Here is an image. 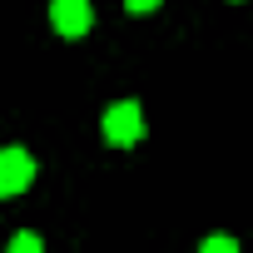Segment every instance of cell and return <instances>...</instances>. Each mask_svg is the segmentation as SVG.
<instances>
[{
	"label": "cell",
	"mask_w": 253,
	"mask_h": 253,
	"mask_svg": "<svg viewBox=\"0 0 253 253\" xmlns=\"http://www.w3.org/2000/svg\"><path fill=\"white\" fill-rule=\"evenodd\" d=\"M144 134V114H139V104H129V99H124V104H114L109 114H104V139L109 144H134Z\"/></svg>",
	"instance_id": "obj_1"
},
{
	"label": "cell",
	"mask_w": 253,
	"mask_h": 253,
	"mask_svg": "<svg viewBox=\"0 0 253 253\" xmlns=\"http://www.w3.org/2000/svg\"><path fill=\"white\" fill-rule=\"evenodd\" d=\"M30 179H35V159L25 149H0V199L30 189Z\"/></svg>",
	"instance_id": "obj_2"
},
{
	"label": "cell",
	"mask_w": 253,
	"mask_h": 253,
	"mask_svg": "<svg viewBox=\"0 0 253 253\" xmlns=\"http://www.w3.org/2000/svg\"><path fill=\"white\" fill-rule=\"evenodd\" d=\"M50 20H55L60 35H84L94 15H89V0H55V5H50Z\"/></svg>",
	"instance_id": "obj_3"
},
{
	"label": "cell",
	"mask_w": 253,
	"mask_h": 253,
	"mask_svg": "<svg viewBox=\"0 0 253 253\" xmlns=\"http://www.w3.org/2000/svg\"><path fill=\"white\" fill-rule=\"evenodd\" d=\"M35 248H40L35 233H15V238H10V253H35Z\"/></svg>",
	"instance_id": "obj_4"
},
{
	"label": "cell",
	"mask_w": 253,
	"mask_h": 253,
	"mask_svg": "<svg viewBox=\"0 0 253 253\" xmlns=\"http://www.w3.org/2000/svg\"><path fill=\"white\" fill-rule=\"evenodd\" d=\"M233 248H238L233 238H209V243H204V253H233Z\"/></svg>",
	"instance_id": "obj_5"
},
{
	"label": "cell",
	"mask_w": 253,
	"mask_h": 253,
	"mask_svg": "<svg viewBox=\"0 0 253 253\" xmlns=\"http://www.w3.org/2000/svg\"><path fill=\"white\" fill-rule=\"evenodd\" d=\"M124 5H129V10H134V15H149V10H154V5H159V0H124Z\"/></svg>",
	"instance_id": "obj_6"
}]
</instances>
